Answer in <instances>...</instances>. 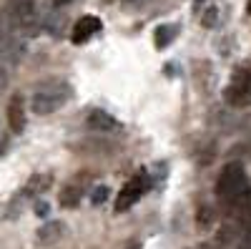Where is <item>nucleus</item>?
Masks as SVG:
<instances>
[{
    "label": "nucleus",
    "mask_w": 251,
    "mask_h": 249,
    "mask_svg": "<svg viewBox=\"0 0 251 249\" xmlns=\"http://www.w3.org/2000/svg\"><path fill=\"white\" fill-rule=\"evenodd\" d=\"M246 194H251V186H249V176L244 171L241 164H226L219 179H216V199L224 209H231L236 201H241Z\"/></svg>",
    "instance_id": "obj_1"
},
{
    "label": "nucleus",
    "mask_w": 251,
    "mask_h": 249,
    "mask_svg": "<svg viewBox=\"0 0 251 249\" xmlns=\"http://www.w3.org/2000/svg\"><path fill=\"white\" fill-rule=\"evenodd\" d=\"M71 91L66 83H46V86H40L33 98H30V109L38 113V116H48V113H55L58 109L66 106Z\"/></svg>",
    "instance_id": "obj_2"
},
{
    "label": "nucleus",
    "mask_w": 251,
    "mask_h": 249,
    "mask_svg": "<svg viewBox=\"0 0 251 249\" xmlns=\"http://www.w3.org/2000/svg\"><path fill=\"white\" fill-rule=\"evenodd\" d=\"M149 186H151L149 171H146V169L136 171L128 181L123 184V189H121V194H118V199H116V212L123 214L126 209H131V206H133L146 192H149Z\"/></svg>",
    "instance_id": "obj_3"
},
{
    "label": "nucleus",
    "mask_w": 251,
    "mask_h": 249,
    "mask_svg": "<svg viewBox=\"0 0 251 249\" xmlns=\"http://www.w3.org/2000/svg\"><path fill=\"white\" fill-rule=\"evenodd\" d=\"M224 98L228 106H251V71L249 68H236L231 73Z\"/></svg>",
    "instance_id": "obj_4"
},
{
    "label": "nucleus",
    "mask_w": 251,
    "mask_h": 249,
    "mask_svg": "<svg viewBox=\"0 0 251 249\" xmlns=\"http://www.w3.org/2000/svg\"><path fill=\"white\" fill-rule=\"evenodd\" d=\"M8 20L10 26L23 28V30H35L33 26L38 23V13H35V3L33 0H13L8 8Z\"/></svg>",
    "instance_id": "obj_5"
},
{
    "label": "nucleus",
    "mask_w": 251,
    "mask_h": 249,
    "mask_svg": "<svg viewBox=\"0 0 251 249\" xmlns=\"http://www.w3.org/2000/svg\"><path fill=\"white\" fill-rule=\"evenodd\" d=\"M5 118H8V129L13 134H23L25 131V101H23V96H20V93L10 96Z\"/></svg>",
    "instance_id": "obj_6"
},
{
    "label": "nucleus",
    "mask_w": 251,
    "mask_h": 249,
    "mask_svg": "<svg viewBox=\"0 0 251 249\" xmlns=\"http://www.w3.org/2000/svg\"><path fill=\"white\" fill-rule=\"evenodd\" d=\"M100 30V20L96 15H83L78 23L73 26V33H71V40L75 46H83L91 35H96Z\"/></svg>",
    "instance_id": "obj_7"
},
{
    "label": "nucleus",
    "mask_w": 251,
    "mask_h": 249,
    "mask_svg": "<svg viewBox=\"0 0 251 249\" xmlns=\"http://www.w3.org/2000/svg\"><path fill=\"white\" fill-rule=\"evenodd\" d=\"M88 126L96 129V131H118L121 123H118L111 113L100 111V109H93V111L88 113Z\"/></svg>",
    "instance_id": "obj_8"
},
{
    "label": "nucleus",
    "mask_w": 251,
    "mask_h": 249,
    "mask_svg": "<svg viewBox=\"0 0 251 249\" xmlns=\"http://www.w3.org/2000/svg\"><path fill=\"white\" fill-rule=\"evenodd\" d=\"M83 199V186L78 181H71L63 186V192H60V206H66V209H73V206H78Z\"/></svg>",
    "instance_id": "obj_9"
},
{
    "label": "nucleus",
    "mask_w": 251,
    "mask_h": 249,
    "mask_svg": "<svg viewBox=\"0 0 251 249\" xmlns=\"http://www.w3.org/2000/svg\"><path fill=\"white\" fill-rule=\"evenodd\" d=\"M63 232H66V226H63V221H48L38 229V242L40 244H53L63 237Z\"/></svg>",
    "instance_id": "obj_10"
},
{
    "label": "nucleus",
    "mask_w": 251,
    "mask_h": 249,
    "mask_svg": "<svg viewBox=\"0 0 251 249\" xmlns=\"http://www.w3.org/2000/svg\"><path fill=\"white\" fill-rule=\"evenodd\" d=\"M53 176L50 174H35L30 176V181L25 184V189H23V196H38V194H43L48 186H50Z\"/></svg>",
    "instance_id": "obj_11"
},
{
    "label": "nucleus",
    "mask_w": 251,
    "mask_h": 249,
    "mask_svg": "<svg viewBox=\"0 0 251 249\" xmlns=\"http://www.w3.org/2000/svg\"><path fill=\"white\" fill-rule=\"evenodd\" d=\"M176 35H178V26H176V23H166V26H158V28H156V33H153L156 48H166V46H171Z\"/></svg>",
    "instance_id": "obj_12"
},
{
    "label": "nucleus",
    "mask_w": 251,
    "mask_h": 249,
    "mask_svg": "<svg viewBox=\"0 0 251 249\" xmlns=\"http://www.w3.org/2000/svg\"><path fill=\"white\" fill-rule=\"evenodd\" d=\"M196 224H199V229H208V226L214 224V209H211V206H199Z\"/></svg>",
    "instance_id": "obj_13"
},
{
    "label": "nucleus",
    "mask_w": 251,
    "mask_h": 249,
    "mask_svg": "<svg viewBox=\"0 0 251 249\" xmlns=\"http://www.w3.org/2000/svg\"><path fill=\"white\" fill-rule=\"evenodd\" d=\"M106 199H108V186H96L93 194H91V201L98 206V204H103Z\"/></svg>",
    "instance_id": "obj_14"
},
{
    "label": "nucleus",
    "mask_w": 251,
    "mask_h": 249,
    "mask_svg": "<svg viewBox=\"0 0 251 249\" xmlns=\"http://www.w3.org/2000/svg\"><path fill=\"white\" fill-rule=\"evenodd\" d=\"M10 43V35H8V28L5 26H0V53H3Z\"/></svg>",
    "instance_id": "obj_15"
},
{
    "label": "nucleus",
    "mask_w": 251,
    "mask_h": 249,
    "mask_svg": "<svg viewBox=\"0 0 251 249\" xmlns=\"http://www.w3.org/2000/svg\"><path fill=\"white\" fill-rule=\"evenodd\" d=\"M203 26H206V28H214V26H216V10H214V8L208 10V13H203Z\"/></svg>",
    "instance_id": "obj_16"
},
{
    "label": "nucleus",
    "mask_w": 251,
    "mask_h": 249,
    "mask_svg": "<svg viewBox=\"0 0 251 249\" xmlns=\"http://www.w3.org/2000/svg\"><path fill=\"white\" fill-rule=\"evenodd\" d=\"M35 214H38V217H48V204H46V201H38V204H35Z\"/></svg>",
    "instance_id": "obj_17"
},
{
    "label": "nucleus",
    "mask_w": 251,
    "mask_h": 249,
    "mask_svg": "<svg viewBox=\"0 0 251 249\" xmlns=\"http://www.w3.org/2000/svg\"><path fill=\"white\" fill-rule=\"evenodd\" d=\"M239 249H251V232H246V234L239 239Z\"/></svg>",
    "instance_id": "obj_18"
},
{
    "label": "nucleus",
    "mask_w": 251,
    "mask_h": 249,
    "mask_svg": "<svg viewBox=\"0 0 251 249\" xmlns=\"http://www.w3.org/2000/svg\"><path fill=\"white\" fill-rule=\"evenodd\" d=\"M123 249H141V244H138V242H136V239H133V242H128V244H126V247H123Z\"/></svg>",
    "instance_id": "obj_19"
},
{
    "label": "nucleus",
    "mask_w": 251,
    "mask_h": 249,
    "mask_svg": "<svg viewBox=\"0 0 251 249\" xmlns=\"http://www.w3.org/2000/svg\"><path fill=\"white\" fill-rule=\"evenodd\" d=\"M53 3H55V5H68L71 0H53Z\"/></svg>",
    "instance_id": "obj_20"
},
{
    "label": "nucleus",
    "mask_w": 251,
    "mask_h": 249,
    "mask_svg": "<svg viewBox=\"0 0 251 249\" xmlns=\"http://www.w3.org/2000/svg\"><path fill=\"white\" fill-rule=\"evenodd\" d=\"M126 3H141V0H126Z\"/></svg>",
    "instance_id": "obj_21"
},
{
    "label": "nucleus",
    "mask_w": 251,
    "mask_h": 249,
    "mask_svg": "<svg viewBox=\"0 0 251 249\" xmlns=\"http://www.w3.org/2000/svg\"><path fill=\"white\" fill-rule=\"evenodd\" d=\"M249 13H251V0H249Z\"/></svg>",
    "instance_id": "obj_22"
},
{
    "label": "nucleus",
    "mask_w": 251,
    "mask_h": 249,
    "mask_svg": "<svg viewBox=\"0 0 251 249\" xmlns=\"http://www.w3.org/2000/svg\"><path fill=\"white\" fill-rule=\"evenodd\" d=\"M196 249H206V247H196Z\"/></svg>",
    "instance_id": "obj_23"
}]
</instances>
